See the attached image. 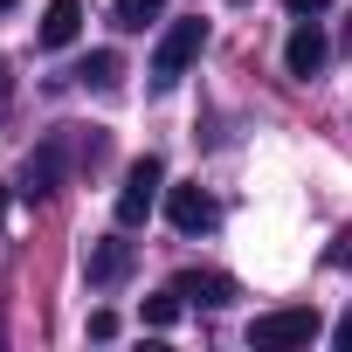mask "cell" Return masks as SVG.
<instances>
[{
	"label": "cell",
	"mask_w": 352,
	"mask_h": 352,
	"mask_svg": "<svg viewBox=\"0 0 352 352\" xmlns=\"http://www.w3.org/2000/svg\"><path fill=\"white\" fill-rule=\"evenodd\" d=\"M166 290H180V304H201V311H221V304L235 297V283H228V276H214V270H180Z\"/></svg>",
	"instance_id": "ba28073f"
},
{
	"label": "cell",
	"mask_w": 352,
	"mask_h": 352,
	"mask_svg": "<svg viewBox=\"0 0 352 352\" xmlns=\"http://www.w3.org/2000/svg\"><path fill=\"white\" fill-rule=\"evenodd\" d=\"M324 56H331V42L318 35V21H297V28H290V42H283V69L311 83V76L324 69Z\"/></svg>",
	"instance_id": "52a82bcc"
},
{
	"label": "cell",
	"mask_w": 352,
	"mask_h": 352,
	"mask_svg": "<svg viewBox=\"0 0 352 352\" xmlns=\"http://www.w3.org/2000/svg\"><path fill=\"white\" fill-rule=\"evenodd\" d=\"M166 221L180 228V235H208L221 221V208H214V194L201 180H180V187H166Z\"/></svg>",
	"instance_id": "5b68a950"
},
{
	"label": "cell",
	"mask_w": 352,
	"mask_h": 352,
	"mask_svg": "<svg viewBox=\"0 0 352 352\" xmlns=\"http://www.w3.org/2000/svg\"><path fill=\"white\" fill-rule=\"evenodd\" d=\"M63 180H69V138L56 131V138H42V145L28 152V166H21V194H28V201H49Z\"/></svg>",
	"instance_id": "277c9868"
},
{
	"label": "cell",
	"mask_w": 352,
	"mask_h": 352,
	"mask_svg": "<svg viewBox=\"0 0 352 352\" xmlns=\"http://www.w3.org/2000/svg\"><path fill=\"white\" fill-rule=\"evenodd\" d=\"M166 194V166L145 152V159H131V173H124V187H118V228H138L145 214H152V201Z\"/></svg>",
	"instance_id": "3957f363"
},
{
	"label": "cell",
	"mask_w": 352,
	"mask_h": 352,
	"mask_svg": "<svg viewBox=\"0 0 352 352\" xmlns=\"http://www.w3.org/2000/svg\"><path fill=\"white\" fill-rule=\"evenodd\" d=\"M173 318H180V290H159V297H145V324H152V331H166Z\"/></svg>",
	"instance_id": "8fae6325"
},
{
	"label": "cell",
	"mask_w": 352,
	"mask_h": 352,
	"mask_svg": "<svg viewBox=\"0 0 352 352\" xmlns=\"http://www.w3.org/2000/svg\"><path fill=\"white\" fill-rule=\"evenodd\" d=\"M311 338H318V311H311V304H283V311H263V318L249 324V345H263V352L311 345Z\"/></svg>",
	"instance_id": "7a4b0ae2"
},
{
	"label": "cell",
	"mask_w": 352,
	"mask_h": 352,
	"mask_svg": "<svg viewBox=\"0 0 352 352\" xmlns=\"http://www.w3.org/2000/svg\"><path fill=\"white\" fill-rule=\"evenodd\" d=\"M159 8L166 0H118V28H145V21H159Z\"/></svg>",
	"instance_id": "7c38bea8"
},
{
	"label": "cell",
	"mask_w": 352,
	"mask_h": 352,
	"mask_svg": "<svg viewBox=\"0 0 352 352\" xmlns=\"http://www.w3.org/2000/svg\"><path fill=\"white\" fill-rule=\"evenodd\" d=\"M0 214H8V187H0Z\"/></svg>",
	"instance_id": "e0dca14e"
},
{
	"label": "cell",
	"mask_w": 352,
	"mask_h": 352,
	"mask_svg": "<svg viewBox=\"0 0 352 352\" xmlns=\"http://www.w3.org/2000/svg\"><path fill=\"white\" fill-rule=\"evenodd\" d=\"M331 270H352V235H338V242H331Z\"/></svg>",
	"instance_id": "9a60e30c"
},
{
	"label": "cell",
	"mask_w": 352,
	"mask_h": 352,
	"mask_svg": "<svg viewBox=\"0 0 352 352\" xmlns=\"http://www.w3.org/2000/svg\"><path fill=\"white\" fill-rule=\"evenodd\" d=\"M8 8H14V0H0V14H8Z\"/></svg>",
	"instance_id": "ac0fdd59"
},
{
	"label": "cell",
	"mask_w": 352,
	"mask_h": 352,
	"mask_svg": "<svg viewBox=\"0 0 352 352\" xmlns=\"http://www.w3.org/2000/svg\"><path fill=\"white\" fill-rule=\"evenodd\" d=\"M331 345H338V352H352V311L338 318V331H331Z\"/></svg>",
	"instance_id": "2e32d148"
},
{
	"label": "cell",
	"mask_w": 352,
	"mask_h": 352,
	"mask_svg": "<svg viewBox=\"0 0 352 352\" xmlns=\"http://www.w3.org/2000/svg\"><path fill=\"white\" fill-rule=\"evenodd\" d=\"M345 49H352V28H345Z\"/></svg>",
	"instance_id": "d6986e66"
},
{
	"label": "cell",
	"mask_w": 352,
	"mask_h": 352,
	"mask_svg": "<svg viewBox=\"0 0 352 352\" xmlns=\"http://www.w3.org/2000/svg\"><path fill=\"white\" fill-rule=\"evenodd\" d=\"M83 35V0H49L42 14V49H69Z\"/></svg>",
	"instance_id": "9c48e42d"
},
{
	"label": "cell",
	"mask_w": 352,
	"mask_h": 352,
	"mask_svg": "<svg viewBox=\"0 0 352 352\" xmlns=\"http://www.w3.org/2000/svg\"><path fill=\"white\" fill-rule=\"evenodd\" d=\"M283 8H290V14H297V21H318V14H324V8H331V0H283Z\"/></svg>",
	"instance_id": "4fadbf2b"
},
{
	"label": "cell",
	"mask_w": 352,
	"mask_h": 352,
	"mask_svg": "<svg viewBox=\"0 0 352 352\" xmlns=\"http://www.w3.org/2000/svg\"><path fill=\"white\" fill-rule=\"evenodd\" d=\"M90 338H118V318L111 311H90Z\"/></svg>",
	"instance_id": "5bb4252c"
},
{
	"label": "cell",
	"mask_w": 352,
	"mask_h": 352,
	"mask_svg": "<svg viewBox=\"0 0 352 352\" xmlns=\"http://www.w3.org/2000/svg\"><path fill=\"white\" fill-rule=\"evenodd\" d=\"M131 263H138V249H131V242H118V235H104V242H90L83 276H90V290H118V283L131 276Z\"/></svg>",
	"instance_id": "8992f818"
},
{
	"label": "cell",
	"mask_w": 352,
	"mask_h": 352,
	"mask_svg": "<svg viewBox=\"0 0 352 352\" xmlns=\"http://www.w3.org/2000/svg\"><path fill=\"white\" fill-rule=\"evenodd\" d=\"M118 76H124V56H118V49H97V56L76 63V83H83V90H118Z\"/></svg>",
	"instance_id": "30bf717a"
},
{
	"label": "cell",
	"mask_w": 352,
	"mask_h": 352,
	"mask_svg": "<svg viewBox=\"0 0 352 352\" xmlns=\"http://www.w3.org/2000/svg\"><path fill=\"white\" fill-rule=\"evenodd\" d=\"M201 49H208V21H201V14H194V21H173V28L159 35V49H152V90H173Z\"/></svg>",
	"instance_id": "6da1fadb"
}]
</instances>
